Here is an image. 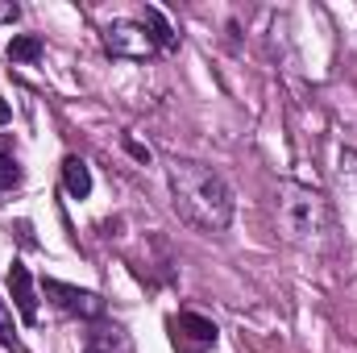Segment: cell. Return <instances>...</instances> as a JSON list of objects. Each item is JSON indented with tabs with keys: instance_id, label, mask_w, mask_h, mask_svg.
Listing matches in <instances>:
<instances>
[{
	"instance_id": "obj_11",
	"label": "cell",
	"mask_w": 357,
	"mask_h": 353,
	"mask_svg": "<svg viewBox=\"0 0 357 353\" xmlns=\"http://www.w3.org/2000/svg\"><path fill=\"white\" fill-rule=\"evenodd\" d=\"M146 21L154 25V38H158V50H171V46H175V33H171V25H167V17H162L158 8H146Z\"/></svg>"
},
{
	"instance_id": "obj_2",
	"label": "cell",
	"mask_w": 357,
	"mask_h": 353,
	"mask_svg": "<svg viewBox=\"0 0 357 353\" xmlns=\"http://www.w3.org/2000/svg\"><path fill=\"white\" fill-rule=\"evenodd\" d=\"M274 225H278L282 241L312 250V254H320L333 241V208L320 191H312L303 183H282L278 204H274Z\"/></svg>"
},
{
	"instance_id": "obj_10",
	"label": "cell",
	"mask_w": 357,
	"mask_h": 353,
	"mask_svg": "<svg viewBox=\"0 0 357 353\" xmlns=\"http://www.w3.org/2000/svg\"><path fill=\"white\" fill-rule=\"evenodd\" d=\"M17 187H21V163L0 150V191H17Z\"/></svg>"
},
{
	"instance_id": "obj_15",
	"label": "cell",
	"mask_w": 357,
	"mask_h": 353,
	"mask_svg": "<svg viewBox=\"0 0 357 353\" xmlns=\"http://www.w3.org/2000/svg\"><path fill=\"white\" fill-rule=\"evenodd\" d=\"M8 117H13V108H8V104H4V100H0V125H4V121H8Z\"/></svg>"
},
{
	"instance_id": "obj_3",
	"label": "cell",
	"mask_w": 357,
	"mask_h": 353,
	"mask_svg": "<svg viewBox=\"0 0 357 353\" xmlns=\"http://www.w3.org/2000/svg\"><path fill=\"white\" fill-rule=\"evenodd\" d=\"M104 50L112 54V59H150L154 50H158V38L146 29V21H108L104 25Z\"/></svg>"
},
{
	"instance_id": "obj_6",
	"label": "cell",
	"mask_w": 357,
	"mask_h": 353,
	"mask_svg": "<svg viewBox=\"0 0 357 353\" xmlns=\"http://www.w3.org/2000/svg\"><path fill=\"white\" fill-rule=\"evenodd\" d=\"M175 329H178V337L191 341L195 350H212V345L220 341V329H216L208 316H199V312H178Z\"/></svg>"
},
{
	"instance_id": "obj_14",
	"label": "cell",
	"mask_w": 357,
	"mask_h": 353,
	"mask_svg": "<svg viewBox=\"0 0 357 353\" xmlns=\"http://www.w3.org/2000/svg\"><path fill=\"white\" fill-rule=\"evenodd\" d=\"M129 150H133V154H137L142 163H150V150H146V146H137V142H129Z\"/></svg>"
},
{
	"instance_id": "obj_4",
	"label": "cell",
	"mask_w": 357,
	"mask_h": 353,
	"mask_svg": "<svg viewBox=\"0 0 357 353\" xmlns=\"http://www.w3.org/2000/svg\"><path fill=\"white\" fill-rule=\"evenodd\" d=\"M42 291H46L63 312H71V316H79V320H100V316H104V299H100L96 291L71 287V283H59V278H46Z\"/></svg>"
},
{
	"instance_id": "obj_13",
	"label": "cell",
	"mask_w": 357,
	"mask_h": 353,
	"mask_svg": "<svg viewBox=\"0 0 357 353\" xmlns=\"http://www.w3.org/2000/svg\"><path fill=\"white\" fill-rule=\"evenodd\" d=\"M17 17H21L17 4H0V25H4V21H17Z\"/></svg>"
},
{
	"instance_id": "obj_9",
	"label": "cell",
	"mask_w": 357,
	"mask_h": 353,
	"mask_svg": "<svg viewBox=\"0 0 357 353\" xmlns=\"http://www.w3.org/2000/svg\"><path fill=\"white\" fill-rule=\"evenodd\" d=\"M8 59L13 63H38L42 59V38L38 33H17L8 42Z\"/></svg>"
},
{
	"instance_id": "obj_1",
	"label": "cell",
	"mask_w": 357,
	"mask_h": 353,
	"mask_svg": "<svg viewBox=\"0 0 357 353\" xmlns=\"http://www.w3.org/2000/svg\"><path fill=\"white\" fill-rule=\"evenodd\" d=\"M167 183L175 212L199 233H225L233 220V187L204 163L191 158H171L167 163Z\"/></svg>"
},
{
	"instance_id": "obj_5",
	"label": "cell",
	"mask_w": 357,
	"mask_h": 353,
	"mask_svg": "<svg viewBox=\"0 0 357 353\" xmlns=\"http://www.w3.org/2000/svg\"><path fill=\"white\" fill-rule=\"evenodd\" d=\"M8 295L21 312L25 324H38V291H33V278H29V266L13 262L8 266Z\"/></svg>"
},
{
	"instance_id": "obj_8",
	"label": "cell",
	"mask_w": 357,
	"mask_h": 353,
	"mask_svg": "<svg viewBox=\"0 0 357 353\" xmlns=\"http://www.w3.org/2000/svg\"><path fill=\"white\" fill-rule=\"evenodd\" d=\"M84 353H133V345H129V337L112 324V329H96V333H88Z\"/></svg>"
},
{
	"instance_id": "obj_12",
	"label": "cell",
	"mask_w": 357,
	"mask_h": 353,
	"mask_svg": "<svg viewBox=\"0 0 357 353\" xmlns=\"http://www.w3.org/2000/svg\"><path fill=\"white\" fill-rule=\"evenodd\" d=\"M0 345H17V324H13V312L4 299H0Z\"/></svg>"
},
{
	"instance_id": "obj_7",
	"label": "cell",
	"mask_w": 357,
	"mask_h": 353,
	"mask_svg": "<svg viewBox=\"0 0 357 353\" xmlns=\"http://www.w3.org/2000/svg\"><path fill=\"white\" fill-rule=\"evenodd\" d=\"M63 187H67L71 200H88L91 195V171L79 154H67L63 158Z\"/></svg>"
}]
</instances>
